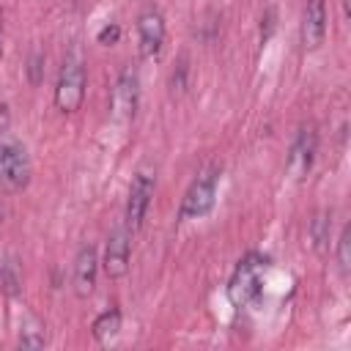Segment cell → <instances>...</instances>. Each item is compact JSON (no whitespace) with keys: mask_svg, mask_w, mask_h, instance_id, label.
<instances>
[{"mask_svg":"<svg viewBox=\"0 0 351 351\" xmlns=\"http://www.w3.org/2000/svg\"><path fill=\"white\" fill-rule=\"evenodd\" d=\"M41 63H44L41 55H33V58H30V82H38V80H41V69H44Z\"/></svg>","mask_w":351,"mask_h":351,"instance_id":"obj_18","label":"cell"},{"mask_svg":"<svg viewBox=\"0 0 351 351\" xmlns=\"http://www.w3.org/2000/svg\"><path fill=\"white\" fill-rule=\"evenodd\" d=\"M151 197H154V178L148 173H137L132 181V189H129V200H126V228L129 230H137L143 225Z\"/></svg>","mask_w":351,"mask_h":351,"instance_id":"obj_5","label":"cell"},{"mask_svg":"<svg viewBox=\"0 0 351 351\" xmlns=\"http://www.w3.org/2000/svg\"><path fill=\"white\" fill-rule=\"evenodd\" d=\"M348 247H351V228H343V236H340V247H337V258H340V269L348 271L351 266V258H348Z\"/></svg>","mask_w":351,"mask_h":351,"instance_id":"obj_16","label":"cell"},{"mask_svg":"<svg viewBox=\"0 0 351 351\" xmlns=\"http://www.w3.org/2000/svg\"><path fill=\"white\" fill-rule=\"evenodd\" d=\"M326 36V3L324 0H307L304 16H302V44L304 49H318Z\"/></svg>","mask_w":351,"mask_h":351,"instance_id":"obj_8","label":"cell"},{"mask_svg":"<svg viewBox=\"0 0 351 351\" xmlns=\"http://www.w3.org/2000/svg\"><path fill=\"white\" fill-rule=\"evenodd\" d=\"M310 236H313V247L315 252H326V244H329V214H318L310 225Z\"/></svg>","mask_w":351,"mask_h":351,"instance_id":"obj_14","label":"cell"},{"mask_svg":"<svg viewBox=\"0 0 351 351\" xmlns=\"http://www.w3.org/2000/svg\"><path fill=\"white\" fill-rule=\"evenodd\" d=\"M96 271H99V258H96V247L93 244H85L80 247L77 252V261H74V293L80 299L90 296L93 293V285H96Z\"/></svg>","mask_w":351,"mask_h":351,"instance_id":"obj_7","label":"cell"},{"mask_svg":"<svg viewBox=\"0 0 351 351\" xmlns=\"http://www.w3.org/2000/svg\"><path fill=\"white\" fill-rule=\"evenodd\" d=\"M30 181V159L27 151L19 143H3L0 145V189L3 192H19Z\"/></svg>","mask_w":351,"mask_h":351,"instance_id":"obj_3","label":"cell"},{"mask_svg":"<svg viewBox=\"0 0 351 351\" xmlns=\"http://www.w3.org/2000/svg\"><path fill=\"white\" fill-rule=\"evenodd\" d=\"M101 266H104L107 277H112V280H118V277H123L129 271V233H126V228L123 230H115L110 236Z\"/></svg>","mask_w":351,"mask_h":351,"instance_id":"obj_10","label":"cell"},{"mask_svg":"<svg viewBox=\"0 0 351 351\" xmlns=\"http://www.w3.org/2000/svg\"><path fill=\"white\" fill-rule=\"evenodd\" d=\"M137 96H140V80H137V71L134 69H123V74L118 77V85H115V96H112V107H115V115L121 121L132 118L134 110H137Z\"/></svg>","mask_w":351,"mask_h":351,"instance_id":"obj_9","label":"cell"},{"mask_svg":"<svg viewBox=\"0 0 351 351\" xmlns=\"http://www.w3.org/2000/svg\"><path fill=\"white\" fill-rule=\"evenodd\" d=\"M263 271H266V261L261 255H247L236 266V271L228 282V299L236 307H247L250 302H255L261 293V285H263Z\"/></svg>","mask_w":351,"mask_h":351,"instance_id":"obj_1","label":"cell"},{"mask_svg":"<svg viewBox=\"0 0 351 351\" xmlns=\"http://www.w3.org/2000/svg\"><path fill=\"white\" fill-rule=\"evenodd\" d=\"M19 340H22V346H25V348H41V346L47 343L44 326H41V324H36V321H30V324H27V326L22 329Z\"/></svg>","mask_w":351,"mask_h":351,"instance_id":"obj_15","label":"cell"},{"mask_svg":"<svg viewBox=\"0 0 351 351\" xmlns=\"http://www.w3.org/2000/svg\"><path fill=\"white\" fill-rule=\"evenodd\" d=\"M0 52H3V19H0Z\"/></svg>","mask_w":351,"mask_h":351,"instance_id":"obj_19","label":"cell"},{"mask_svg":"<svg viewBox=\"0 0 351 351\" xmlns=\"http://www.w3.org/2000/svg\"><path fill=\"white\" fill-rule=\"evenodd\" d=\"M118 329H121V313H118L115 307H110V310H104V313L93 321L90 335H93L99 343H107L110 337H115V335H118Z\"/></svg>","mask_w":351,"mask_h":351,"instance_id":"obj_12","label":"cell"},{"mask_svg":"<svg viewBox=\"0 0 351 351\" xmlns=\"http://www.w3.org/2000/svg\"><path fill=\"white\" fill-rule=\"evenodd\" d=\"M96 38H99V44H107V47H110V44H115V41L121 38V27H118L115 22H110V25H104V27L99 30Z\"/></svg>","mask_w":351,"mask_h":351,"instance_id":"obj_17","label":"cell"},{"mask_svg":"<svg viewBox=\"0 0 351 351\" xmlns=\"http://www.w3.org/2000/svg\"><path fill=\"white\" fill-rule=\"evenodd\" d=\"M0 282H3V291L8 296H16L19 293V285H22V274H19V263L14 258L3 261L0 263Z\"/></svg>","mask_w":351,"mask_h":351,"instance_id":"obj_13","label":"cell"},{"mask_svg":"<svg viewBox=\"0 0 351 351\" xmlns=\"http://www.w3.org/2000/svg\"><path fill=\"white\" fill-rule=\"evenodd\" d=\"M214 197H217V170H208L203 173L184 195V203H181V219H197V217H206L211 208H214Z\"/></svg>","mask_w":351,"mask_h":351,"instance_id":"obj_4","label":"cell"},{"mask_svg":"<svg viewBox=\"0 0 351 351\" xmlns=\"http://www.w3.org/2000/svg\"><path fill=\"white\" fill-rule=\"evenodd\" d=\"M137 33H140V52L143 58H154L162 49L165 41V19L156 8H148L137 19Z\"/></svg>","mask_w":351,"mask_h":351,"instance_id":"obj_6","label":"cell"},{"mask_svg":"<svg viewBox=\"0 0 351 351\" xmlns=\"http://www.w3.org/2000/svg\"><path fill=\"white\" fill-rule=\"evenodd\" d=\"M313 154H315V132L313 129H302L299 140L291 148V170L296 173V178H304L313 167Z\"/></svg>","mask_w":351,"mask_h":351,"instance_id":"obj_11","label":"cell"},{"mask_svg":"<svg viewBox=\"0 0 351 351\" xmlns=\"http://www.w3.org/2000/svg\"><path fill=\"white\" fill-rule=\"evenodd\" d=\"M85 99V69L80 63V58H66L60 77H58V88H55V104L63 112H74L80 110Z\"/></svg>","mask_w":351,"mask_h":351,"instance_id":"obj_2","label":"cell"}]
</instances>
